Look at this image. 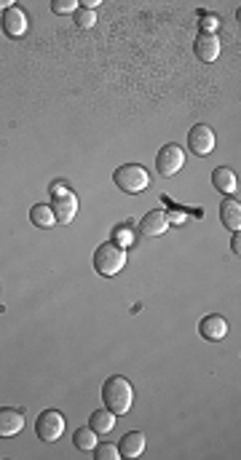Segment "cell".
I'll return each mask as SVG.
<instances>
[{"mask_svg":"<svg viewBox=\"0 0 241 460\" xmlns=\"http://www.w3.org/2000/svg\"><path fill=\"white\" fill-rule=\"evenodd\" d=\"M14 3L11 0H0V11H6V9H11Z\"/></svg>","mask_w":241,"mask_h":460,"instance_id":"26","label":"cell"},{"mask_svg":"<svg viewBox=\"0 0 241 460\" xmlns=\"http://www.w3.org/2000/svg\"><path fill=\"white\" fill-rule=\"evenodd\" d=\"M73 19H76L78 30H88V27H94V24H97V14L88 11V9H78Z\"/></svg>","mask_w":241,"mask_h":460,"instance_id":"20","label":"cell"},{"mask_svg":"<svg viewBox=\"0 0 241 460\" xmlns=\"http://www.w3.org/2000/svg\"><path fill=\"white\" fill-rule=\"evenodd\" d=\"M145 449V434L143 431H129L123 434V439L118 441L120 458H140Z\"/></svg>","mask_w":241,"mask_h":460,"instance_id":"15","label":"cell"},{"mask_svg":"<svg viewBox=\"0 0 241 460\" xmlns=\"http://www.w3.org/2000/svg\"><path fill=\"white\" fill-rule=\"evenodd\" d=\"M113 182L123 193L137 196V193H143V190L150 187V174H148V169L143 164H123L113 172Z\"/></svg>","mask_w":241,"mask_h":460,"instance_id":"3","label":"cell"},{"mask_svg":"<svg viewBox=\"0 0 241 460\" xmlns=\"http://www.w3.org/2000/svg\"><path fill=\"white\" fill-rule=\"evenodd\" d=\"M193 54L201 62H215L220 56V38L209 33H198V38L193 41Z\"/></svg>","mask_w":241,"mask_h":460,"instance_id":"12","label":"cell"},{"mask_svg":"<svg viewBox=\"0 0 241 460\" xmlns=\"http://www.w3.org/2000/svg\"><path fill=\"white\" fill-rule=\"evenodd\" d=\"M215 145H217V137H215L212 126H207V123H196L188 132V147H190L193 155H209L215 150Z\"/></svg>","mask_w":241,"mask_h":460,"instance_id":"8","label":"cell"},{"mask_svg":"<svg viewBox=\"0 0 241 460\" xmlns=\"http://www.w3.org/2000/svg\"><path fill=\"white\" fill-rule=\"evenodd\" d=\"M97 6H99V0H83V3H81V9H88V11H94Z\"/></svg>","mask_w":241,"mask_h":460,"instance_id":"25","label":"cell"},{"mask_svg":"<svg viewBox=\"0 0 241 460\" xmlns=\"http://www.w3.org/2000/svg\"><path fill=\"white\" fill-rule=\"evenodd\" d=\"M123 265H126V249L118 246L116 241H105L97 246V252H94V271L99 276H116L123 271Z\"/></svg>","mask_w":241,"mask_h":460,"instance_id":"2","label":"cell"},{"mask_svg":"<svg viewBox=\"0 0 241 460\" xmlns=\"http://www.w3.org/2000/svg\"><path fill=\"white\" fill-rule=\"evenodd\" d=\"M65 428H67V420L59 409H43V412L38 415V420H35V434H38V439L46 441V444L59 441L62 434H65Z\"/></svg>","mask_w":241,"mask_h":460,"instance_id":"5","label":"cell"},{"mask_svg":"<svg viewBox=\"0 0 241 460\" xmlns=\"http://www.w3.org/2000/svg\"><path fill=\"white\" fill-rule=\"evenodd\" d=\"M140 230H143L145 236H164L166 230H169V214L161 211V209L148 211V214L140 219Z\"/></svg>","mask_w":241,"mask_h":460,"instance_id":"14","label":"cell"},{"mask_svg":"<svg viewBox=\"0 0 241 460\" xmlns=\"http://www.w3.org/2000/svg\"><path fill=\"white\" fill-rule=\"evenodd\" d=\"M220 222L230 230V233H239L241 228V204L236 196H228L220 204Z\"/></svg>","mask_w":241,"mask_h":460,"instance_id":"13","label":"cell"},{"mask_svg":"<svg viewBox=\"0 0 241 460\" xmlns=\"http://www.w3.org/2000/svg\"><path fill=\"white\" fill-rule=\"evenodd\" d=\"M116 244L126 249V246L132 244V230H126V228H118V230H116Z\"/></svg>","mask_w":241,"mask_h":460,"instance_id":"23","label":"cell"},{"mask_svg":"<svg viewBox=\"0 0 241 460\" xmlns=\"http://www.w3.org/2000/svg\"><path fill=\"white\" fill-rule=\"evenodd\" d=\"M94 458L97 460H118L120 458V452H118V444H113V441H105V444H94Z\"/></svg>","mask_w":241,"mask_h":460,"instance_id":"19","label":"cell"},{"mask_svg":"<svg viewBox=\"0 0 241 460\" xmlns=\"http://www.w3.org/2000/svg\"><path fill=\"white\" fill-rule=\"evenodd\" d=\"M81 9L78 0H51V11L54 14H76Z\"/></svg>","mask_w":241,"mask_h":460,"instance_id":"21","label":"cell"},{"mask_svg":"<svg viewBox=\"0 0 241 460\" xmlns=\"http://www.w3.org/2000/svg\"><path fill=\"white\" fill-rule=\"evenodd\" d=\"M24 428V409L16 407H0V439L16 437Z\"/></svg>","mask_w":241,"mask_h":460,"instance_id":"10","label":"cell"},{"mask_svg":"<svg viewBox=\"0 0 241 460\" xmlns=\"http://www.w3.org/2000/svg\"><path fill=\"white\" fill-rule=\"evenodd\" d=\"M198 335L209 343H220V340L228 335V321L220 316V313H207V316L198 321Z\"/></svg>","mask_w":241,"mask_h":460,"instance_id":"9","label":"cell"},{"mask_svg":"<svg viewBox=\"0 0 241 460\" xmlns=\"http://www.w3.org/2000/svg\"><path fill=\"white\" fill-rule=\"evenodd\" d=\"M198 27H201V33L215 35V30L220 27L217 14H201V19H198Z\"/></svg>","mask_w":241,"mask_h":460,"instance_id":"22","label":"cell"},{"mask_svg":"<svg viewBox=\"0 0 241 460\" xmlns=\"http://www.w3.org/2000/svg\"><path fill=\"white\" fill-rule=\"evenodd\" d=\"M102 402L113 415H126L134 404V388L123 375H113L102 383Z\"/></svg>","mask_w":241,"mask_h":460,"instance_id":"1","label":"cell"},{"mask_svg":"<svg viewBox=\"0 0 241 460\" xmlns=\"http://www.w3.org/2000/svg\"><path fill=\"white\" fill-rule=\"evenodd\" d=\"M27 27H30V19H27V11L19 9L16 3H14L11 9H6V11L0 14V30L6 38H14V41H19L27 35Z\"/></svg>","mask_w":241,"mask_h":460,"instance_id":"6","label":"cell"},{"mask_svg":"<svg viewBox=\"0 0 241 460\" xmlns=\"http://www.w3.org/2000/svg\"><path fill=\"white\" fill-rule=\"evenodd\" d=\"M73 444H76L78 449L88 452V449H94V444H97V434H94V431H91L88 426L78 428L76 434H73Z\"/></svg>","mask_w":241,"mask_h":460,"instance_id":"18","label":"cell"},{"mask_svg":"<svg viewBox=\"0 0 241 460\" xmlns=\"http://www.w3.org/2000/svg\"><path fill=\"white\" fill-rule=\"evenodd\" d=\"M183 166H185V153H183V147H177L175 142L164 145V147L158 150V155H155V169H158V174L161 177H175Z\"/></svg>","mask_w":241,"mask_h":460,"instance_id":"7","label":"cell"},{"mask_svg":"<svg viewBox=\"0 0 241 460\" xmlns=\"http://www.w3.org/2000/svg\"><path fill=\"white\" fill-rule=\"evenodd\" d=\"M30 222H33L35 228H51V225H56V217L48 204H35L30 209Z\"/></svg>","mask_w":241,"mask_h":460,"instance_id":"17","label":"cell"},{"mask_svg":"<svg viewBox=\"0 0 241 460\" xmlns=\"http://www.w3.org/2000/svg\"><path fill=\"white\" fill-rule=\"evenodd\" d=\"M212 185H215V190H220L222 196H236V190H239V177H236V172H233L230 166H217V169L212 172Z\"/></svg>","mask_w":241,"mask_h":460,"instance_id":"11","label":"cell"},{"mask_svg":"<svg viewBox=\"0 0 241 460\" xmlns=\"http://www.w3.org/2000/svg\"><path fill=\"white\" fill-rule=\"evenodd\" d=\"M230 249L239 254V249H241V239H239V233H233V239H230Z\"/></svg>","mask_w":241,"mask_h":460,"instance_id":"24","label":"cell"},{"mask_svg":"<svg viewBox=\"0 0 241 460\" xmlns=\"http://www.w3.org/2000/svg\"><path fill=\"white\" fill-rule=\"evenodd\" d=\"M48 207H51L59 225H70L78 214V198L65 182H54L51 185V204Z\"/></svg>","mask_w":241,"mask_h":460,"instance_id":"4","label":"cell"},{"mask_svg":"<svg viewBox=\"0 0 241 460\" xmlns=\"http://www.w3.org/2000/svg\"><path fill=\"white\" fill-rule=\"evenodd\" d=\"M88 428H91L94 434H110V431L116 428V415L110 412L108 407L94 409V412L88 415Z\"/></svg>","mask_w":241,"mask_h":460,"instance_id":"16","label":"cell"}]
</instances>
